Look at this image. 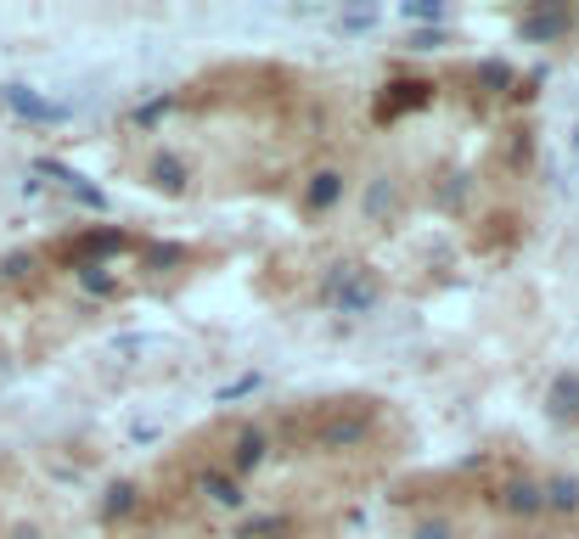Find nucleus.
I'll list each match as a JSON object with an SVG mask.
<instances>
[{"label":"nucleus","instance_id":"f257e3e1","mask_svg":"<svg viewBox=\"0 0 579 539\" xmlns=\"http://www.w3.org/2000/svg\"><path fill=\"white\" fill-rule=\"evenodd\" d=\"M321 304L337 315H371L382 304V281L366 265H332L321 276Z\"/></svg>","mask_w":579,"mask_h":539},{"label":"nucleus","instance_id":"f03ea898","mask_svg":"<svg viewBox=\"0 0 579 539\" xmlns=\"http://www.w3.org/2000/svg\"><path fill=\"white\" fill-rule=\"evenodd\" d=\"M0 108H7L12 119H23V124H40V130H57V124H68L74 119V108H63V102H52V96H40L34 85H0Z\"/></svg>","mask_w":579,"mask_h":539},{"label":"nucleus","instance_id":"7ed1b4c3","mask_svg":"<svg viewBox=\"0 0 579 539\" xmlns=\"http://www.w3.org/2000/svg\"><path fill=\"white\" fill-rule=\"evenodd\" d=\"M568 29H574V12L563 7V0H541V7H528L517 18V40L523 45H557Z\"/></svg>","mask_w":579,"mask_h":539},{"label":"nucleus","instance_id":"20e7f679","mask_svg":"<svg viewBox=\"0 0 579 539\" xmlns=\"http://www.w3.org/2000/svg\"><path fill=\"white\" fill-rule=\"evenodd\" d=\"M135 248V236L130 231H119V225H96V231H85L79 242H74V265H108V259H119V254H130Z\"/></svg>","mask_w":579,"mask_h":539},{"label":"nucleus","instance_id":"39448f33","mask_svg":"<svg viewBox=\"0 0 579 539\" xmlns=\"http://www.w3.org/2000/svg\"><path fill=\"white\" fill-rule=\"evenodd\" d=\"M427 102H433V85H427V79H400V85L382 90L377 124H394V119H405V113H416V108H427Z\"/></svg>","mask_w":579,"mask_h":539},{"label":"nucleus","instance_id":"423d86ee","mask_svg":"<svg viewBox=\"0 0 579 539\" xmlns=\"http://www.w3.org/2000/svg\"><path fill=\"white\" fill-rule=\"evenodd\" d=\"M337 203H344V169H315L304 180V209L310 214H332Z\"/></svg>","mask_w":579,"mask_h":539},{"label":"nucleus","instance_id":"0eeeda50","mask_svg":"<svg viewBox=\"0 0 579 539\" xmlns=\"http://www.w3.org/2000/svg\"><path fill=\"white\" fill-rule=\"evenodd\" d=\"M265 456H270V438H265L259 427H243V433H236V450H231V478L243 483L248 472L265 467Z\"/></svg>","mask_w":579,"mask_h":539},{"label":"nucleus","instance_id":"6e6552de","mask_svg":"<svg viewBox=\"0 0 579 539\" xmlns=\"http://www.w3.org/2000/svg\"><path fill=\"white\" fill-rule=\"evenodd\" d=\"M501 506H506L512 517H523V523H535V517H546V495H541V483H535V478H517V483H506V495H501Z\"/></svg>","mask_w":579,"mask_h":539},{"label":"nucleus","instance_id":"1a4fd4ad","mask_svg":"<svg viewBox=\"0 0 579 539\" xmlns=\"http://www.w3.org/2000/svg\"><path fill=\"white\" fill-rule=\"evenodd\" d=\"M546 411L557 422H579V371H557L546 388Z\"/></svg>","mask_w":579,"mask_h":539},{"label":"nucleus","instance_id":"9d476101","mask_svg":"<svg viewBox=\"0 0 579 539\" xmlns=\"http://www.w3.org/2000/svg\"><path fill=\"white\" fill-rule=\"evenodd\" d=\"M198 489H203V495H209L214 506H225V512H243V506H248L243 483H236L231 472H203V478H198Z\"/></svg>","mask_w":579,"mask_h":539},{"label":"nucleus","instance_id":"9b49d317","mask_svg":"<svg viewBox=\"0 0 579 539\" xmlns=\"http://www.w3.org/2000/svg\"><path fill=\"white\" fill-rule=\"evenodd\" d=\"M541 495H546V512H552V517H574V512H579V478L557 472V478L541 483Z\"/></svg>","mask_w":579,"mask_h":539},{"label":"nucleus","instance_id":"f8f14e48","mask_svg":"<svg viewBox=\"0 0 579 539\" xmlns=\"http://www.w3.org/2000/svg\"><path fill=\"white\" fill-rule=\"evenodd\" d=\"M147 180H153V191H164V198H180V191H186V164L175 153H158L153 169H147Z\"/></svg>","mask_w":579,"mask_h":539},{"label":"nucleus","instance_id":"ddd939ff","mask_svg":"<svg viewBox=\"0 0 579 539\" xmlns=\"http://www.w3.org/2000/svg\"><path fill=\"white\" fill-rule=\"evenodd\" d=\"M366 433H371V422H366V416H349V422L337 416V422H332V427L321 433V450H355Z\"/></svg>","mask_w":579,"mask_h":539},{"label":"nucleus","instance_id":"4468645a","mask_svg":"<svg viewBox=\"0 0 579 539\" xmlns=\"http://www.w3.org/2000/svg\"><path fill=\"white\" fill-rule=\"evenodd\" d=\"M236 539H293V517L287 512H265V517H248L236 528Z\"/></svg>","mask_w":579,"mask_h":539},{"label":"nucleus","instance_id":"2eb2a0df","mask_svg":"<svg viewBox=\"0 0 579 539\" xmlns=\"http://www.w3.org/2000/svg\"><path fill=\"white\" fill-rule=\"evenodd\" d=\"M74 281L90 292V299H113V292H119V276L108 265H74Z\"/></svg>","mask_w":579,"mask_h":539},{"label":"nucleus","instance_id":"dca6fc26","mask_svg":"<svg viewBox=\"0 0 579 539\" xmlns=\"http://www.w3.org/2000/svg\"><path fill=\"white\" fill-rule=\"evenodd\" d=\"M382 209H394V180H389V175H377V180L366 186V220H371V225L382 220Z\"/></svg>","mask_w":579,"mask_h":539},{"label":"nucleus","instance_id":"f3484780","mask_svg":"<svg viewBox=\"0 0 579 539\" xmlns=\"http://www.w3.org/2000/svg\"><path fill=\"white\" fill-rule=\"evenodd\" d=\"M135 512V483H113L108 489V501H102V523H119Z\"/></svg>","mask_w":579,"mask_h":539},{"label":"nucleus","instance_id":"a211bd4d","mask_svg":"<svg viewBox=\"0 0 579 539\" xmlns=\"http://www.w3.org/2000/svg\"><path fill=\"white\" fill-rule=\"evenodd\" d=\"M400 18H405V23H445L450 7H445V0H405Z\"/></svg>","mask_w":579,"mask_h":539},{"label":"nucleus","instance_id":"6ab92c4d","mask_svg":"<svg viewBox=\"0 0 579 539\" xmlns=\"http://www.w3.org/2000/svg\"><path fill=\"white\" fill-rule=\"evenodd\" d=\"M259 388H265V377H259V371H243V377H231V382L220 388V394H214V405H231V400H248V394H259Z\"/></svg>","mask_w":579,"mask_h":539},{"label":"nucleus","instance_id":"aec40b11","mask_svg":"<svg viewBox=\"0 0 579 539\" xmlns=\"http://www.w3.org/2000/svg\"><path fill=\"white\" fill-rule=\"evenodd\" d=\"M169 108H175V96H147V102H141V108L130 113V124H135V130H153Z\"/></svg>","mask_w":579,"mask_h":539},{"label":"nucleus","instance_id":"412c9836","mask_svg":"<svg viewBox=\"0 0 579 539\" xmlns=\"http://www.w3.org/2000/svg\"><path fill=\"white\" fill-rule=\"evenodd\" d=\"M68 191H74V198H79L85 209H96V214H102V209H108V191H96V186H90V180H85L79 169L68 175Z\"/></svg>","mask_w":579,"mask_h":539},{"label":"nucleus","instance_id":"4be33fe9","mask_svg":"<svg viewBox=\"0 0 579 539\" xmlns=\"http://www.w3.org/2000/svg\"><path fill=\"white\" fill-rule=\"evenodd\" d=\"M478 85H490V90H512L517 79H512V68H506V63H496V57H490V63H478Z\"/></svg>","mask_w":579,"mask_h":539},{"label":"nucleus","instance_id":"5701e85b","mask_svg":"<svg viewBox=\"0 0 579 539\" xmlns=\"http://www.w3.org/2000/svg\"><path fill=\"white\" fill-rule=\"evenodd\" d=\"M34 265H40L34 254H7V265H0V276H7V281H23Z\"/></svg>","mask_w":579,"mask_h":539},{"label":"nucleus","instance_id":"b1692460","mask_svg":"<svg viewBox=\"0 0 579 539\" xmlns=\"http://www.w3.org/2000/svg\"><path fill=\"white\" fill-rule=\"evenodd\" d=\"M180 259H186V248H175V242H164V248H153V254H147V265H153V270H164V265H180Z\"/></svg>","mask_w":579,"mask_h":539},{"label":"nucleus","instance_id":"393cba45","mask_svg":"<svg viewBox=\"0 0 579 539\" xmlns=\"http://www.w3.org/2000/svg\"><path fill=\"white\" fill-rule=\"evenodd\" d=\"M405 45H411V52H433V45H445V29H433V34H411Z\"/></svg>","mask_w":579,"mask_h":539},{"label":"nucleus","instance_id":"a878e982","mask_svg":"<svg viewBox=\"0 0 579 539\" xmlns=\"http://www.w3.org/2000/svg\"><path fill=\"white\" fill-rule=\"evenodd\" d=\"M416 539H450V523H445V517H433V523L416 528Z\"/></svg>","mask_w":579,"mask_h":539},{"label":"nucleus","instance_id":"bb28decb","mask_svg":"<svg viewBox=\"0 0 579 539\" xmlns=\"http://www.w3.org/2000/svg\"><path fill=\"white\" fill-rule=\"evenodd\" d=\"M371 23H377V18H371V12H349V18H344V29H349V34H366V29H371Z\"/></svg>","mask_w":579,"mask_h":539},{"label":"nucleus","instance_id":"cd10ccee","mask_svg":"<svg viewBox=\"0 0 579 539\" xmlns=\"http://www.w3.org/2000/svg\"><path fill=\"white\" fill-rule=\"evenodd\" d=\"M574 23H579V12H574Z\"/></svg>","mask_w":579,"mask_h":539}]
</instances>
